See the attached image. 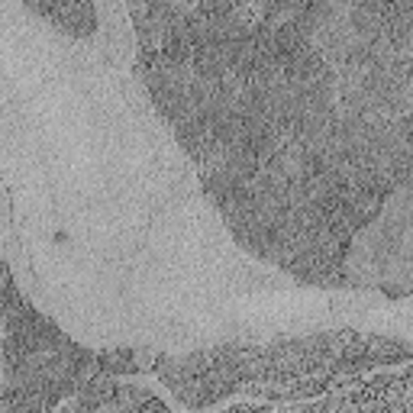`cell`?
Segmentation results:
<instances>
[{"label": "cell", "instance_id": "1", "mask_svg": "<svg viewBox=\"0 0 413 413\" xmlns=\"http://www.w3.org/2000/svg\"><path fill=\"white\" fill-rule=\"evenodd\" d=\"M33 10L43 13L45 20L58 23L72 36H87L94 29V7H87V4H52V7H33Z\"/></svg>", "mask_w": 413, "mask_h": 413}]
</instances>
